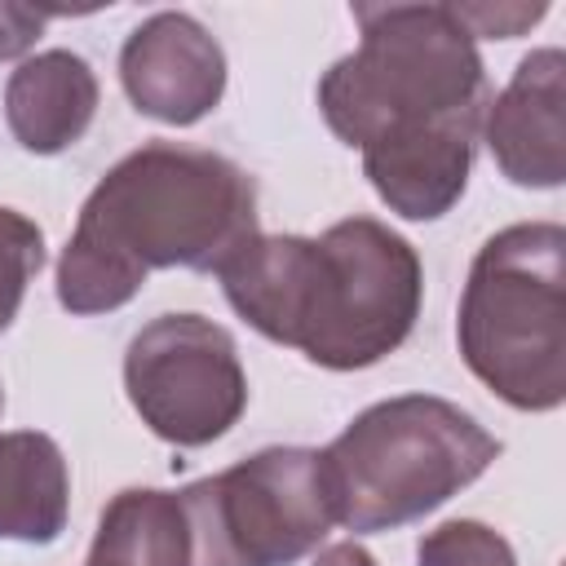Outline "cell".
Wrapping results in <instances>:
<instances>
[{"mask_svg":"<svg viewBox=\"0 0 566 566\" xmlns=\"http://www.w3.org/2000/svg\"><path fill=\"white\" fill-rule=\"evenodd\" d=\"M358 49L318 80L327 128L363 150V177L407 221L447 217L473 172L491 106L478 40L451 4H354Z\"/></svg>","mask_w":566,"mask_h":566,"instance_id":"obj_1","label":"cell"},{"mask_svg":"<svg viewBox=\"0 0 566 566\" xmlns=\"http://www.w3.org/2000/svg\"><path fill=\"white\" fill-rule=\"evenodd\" d=\"M256 230V181L234 159L146 142L102 172L57 256V305L111 314L150 270L217 274Z\"/></svg>","mask_w":566,"mask_h":566,"instance_id":"obj_2","label":"cell"},{"mask_svg":"<svg viewBox=\"0 0 566 566\" xmlns=\"http://www.w3.org/2000/svg\"><path fill=\"white\" fill-rule=\"evenodd\" d=\"M217 279L252 332L327 371H358L394 354L424 301L416 248L376 217H345L318 239L252 234Z\"/></svg>","mask_w":566,"mask_h":566,"instance_id":"obj_3","label":"cell"},{"mask_svg":"<svg viewBox=\"0 0 566 566\" xmlns=\"http://www.w3.org/2000/svg\"><path fill=\"white\" fill-rule=\"evenodd\" d=\"M455 340L464 367L509 407L566 402V230L557 221H517L478 248Z\"/></svg>","mask_w":566,"mask_h":566,"instance_id":"obj_4","label":"cell"},{"mask_svg":"<svg viewBox=\"0 0 566 566\" xmlns=\"http://www.w3.org/2000/svg\"><path fill=\"white\" fill-rule=\"evenodd\" d=\"M495 455L500 438L447 398L398 394L371 402L323 447L336 526L371 535L420 522L478 482Z\"/></svg>","mask_w":566,"mask_h":566,"instance_id":"obj_5","label":"cell"},{"mask_svg":"<svg viewBox=\"0 0 566 566\" xmlns=\"http://www.w3.org/2000/svg\"><path fill=\"white\" fill-rule=\"evenodd\" d=\"M190 566H296L336 526V500L314 447H265L226 473L181 486Z\"/></svg>","mask_w":566,"mask_h":566,"instance_id":"obj_6","label":"cell"},{"mask_svg":"<svg viewBox=\"0 0 566 566\" xmlns=\"http://www.w3.org/2000/svg\"><path fill=\"white\" fill-rule=\"evenodd\" d=\"M124 389L142 424L172 447H208L248 407L234 336L203 314H159L124 349Z\"/></svg>","mask_w":566,"mask_h":566,"instance_id":"obj_7","label":"cell"},{"mask_svg":"<svg viewBox=\"0 0 566 566\" xmlns=\"http://www.w3.org/2000/svg\"><path fill=\"white\" fill-rule=\"evenodd\" d=\"M119 84L142 115L186 128L217 111L226 93V53L199 18L164 9L128 31L119 49Z\"/></svg>","mask_w":566,"mask_h":566,"instance_id":"obj_8","label":"cell"},{"mask_svg":"<svg viewBox=\"0 0 566 566\" xmlns=\"http://www.w3.org/2000/svg\"><path fill=\"white\" fill-rule=\"evenodd\" d=\"M482 137L495 168L526 190L566 181V53L531 49L513 80L491 97Z\"/></svg>","mask_w":566,"mask_h":566,"instance_id":"obj_9","label":"cell"},{"mask_svg":"<svg viewBox=\"0 0 566 566\" xmlns=\"http://www.w3.org/2000/svg\"><path fill=\"white\" fill-rule=\"evenodd\" d=\"M102 88L93 66L71 49H44L22 57L4 84V119L22 150L62 155L71 150L97 115Z\"/></svg>","mask_w":566,"mask_h":566,"instance_id":"obj_10","label":"cell"},{"mask_svg":"<svg viewBox=\"0 0 566 566\" xmlns=\"http://www.w3.org/2000/svg\"><path fill=\"white\" fill-rule=\"evenodd\" d=\"M71 513V469L49 433H0V539L53 544Z\"/></svg>","mask_w":566,"mask_h":566,"instance_id":"obj_11","label":"cell"},{"mask_svg":"<svg viewBox=\"0 0 566 566\" xmlns=\"http://www.w3.org/2000/svg\"><path fill=\"white\" fill-rule=\"evenodd\" d=\"M84 566H190V517L181 491H119L97 517Z\"/></svg>","mask_w":566,"mask_h":566,"instance_id":"obj_12","label":"cell"},{"mask_svg":"<svg viewBox=\"0 0 566 566\" xmlns=\"http://www.w3.org/2000/svg\"><path fill=\"white\" fill-rule=\"evenodd\" d=\"M416 566H517V553L495 526L478 517H451L420 535Z\"/></svg>","mask_w":566,"mask_h":566,"instance_id":"obj_13","label":"cell"},{"mask_svg":"<svg viewBox=\"0 0 566 566\" xmlns=\"http://www.w3.org/2000/svg\"><path fill=\"white\" fill-rule=\"evenodd\" d=\"M40 265H44V230L27 212L0 203V332L18 318L22 296L40 274Z\"/></svg>","mask_w":566,"mask_h":566,"instance_id":"obj_14","label":"cell"},{"mask_svg":"<svg viewBox=\"0 0 566 566\" xmlns=\"http://www.w3.org/2000/svg\"><path fill=\"white\" fill-rule=\"evenodd\" d=\"M455 9V18L469 27V35L478 40V35H491V40H513L522 27H535L544 13H548V4H451Z\"/></svg>","mask_w":566,"mask_h":566,"instance_id":"obj_15","label":"cell"},{"mask_svg":"<svg viewBox=\"0 0 566 566\" xmlns=\"http://www.w3.org/2000/svg\"><path fill=\"white\" fill-rule=\"evenodd\" d=\"M40 27H44V13L22 9V4H0V62L27 53L40 35Z\"/></svg>","mask_w":566,"mask_h":566,"instance_id":"obj_16","label":"cell"},{"mask_svg":"<svg viewBox=\"0 0 566 566\" xmlns=\"http://www.w3.org/2000/svg\"><path fill=\"white\" fill-rule=\"evenodd\" d=\"M314 566H376V557H371L363 544L340 539V544H327V548L314 557Z\"/></svg>","mask_w":566,"mask_h":566,"instance_id":"obj_17","label":"cell"},{"mask_svg":"<svg viewBox=\"0 0 566 566\" xmlns=\"http://www.w3.org/2000/svg\"><path fill=\"white\" fill-rule=\"evenodd\" d=\"M0 411H4V389H0Z\"/></svg>","mask_w":566,"mask_h":566,"instance_id":"obj_18","label":"cell"}]
</instances>
